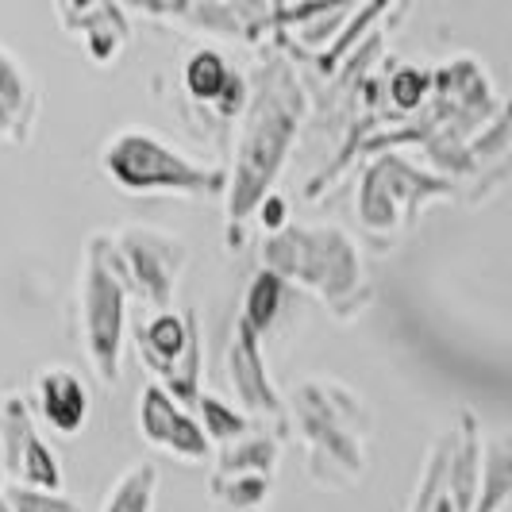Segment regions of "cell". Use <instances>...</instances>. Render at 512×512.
Masks as SVG:
<instances>
[{"mask_svg": "<svg viewBox=\"0 0 512 512\" xmlns=\"http://www.w3.org/2000/svg\"><path fill=\"white\" fill-rule=\"evenodd\" d=\"M228 382L231 393L239 401L243 416H270V420H285V401L282 393L270 382V370L262 359V335H255L243 320L235 324V335L228 343Z\"/></svg>", "mask_w": 512, "mask_h": 512, "instance_id": "30bf717a", "label": "cell"}, {"mask_svg": "<svg viewBox=\"0 0 512 512\" xmlns=\"http://www.w3.org/2000/svg\"><path fill=\"white\" fill-rule=\"evenodd\" d=\"M0 478H4V455H0Z\"/></svg>", "mask_w": 512, "mask_h": 512, "instance_id": "4316f807", "label": "cell"}, {"mask_svg": "<svg viewBox=\"0 0 512 512\" xmlns=\"http://www.w3.org/2000/svg\"><path fill=\"white\" fill-rule=\"evenodd\" d=\"M197 324V312H154L151 320H143L135 328V343H139V359L147 370L158 374V385L170 382V374L178 370V362L189 351V335Z\"/></svg>", "mask_w": 512, "mask_h": 512, "instance_id": "5bb4252c", "label": "cell"}, {"mask_svg": "<svg viewBox=\"0 0 512 512\" xmlns=\"http://www.w3.org/2000/svg\"><path fill=\"white\" fill-rule=\"evenodd\" d=\"M436 85V74L424 66H397V74L389 81V101L397 104V112H416L420 104L428 101Z\"/></svg>", "mask_w": 512, "mask_h": 512, "instance_id": "603a6c76", "label": "cell"}, {"mask_svg": "<svg viewBox=\"0 0 512 512\" xmlns=\"http://www.w3.org/2000/svg\"><path fill=\"white\" fill-rule=\"evenodd\" d=\"M216 470L220 474H270L274 478V470H278V443H274V436L251 432V436L231 443V447H220Z\"/></svg>", "mask_w": 512, "mask_h": 512, "instance_id": "44dd1931", "label": "cell"}, {"mask_svg": "<svg viewBox=\"0 0 512 512\" xmlns=\"http://www.w3.org/2000/svg\"><path fill=\"white\" fill-rule=\"evenodd\" d=\"M193 416H197V424L205 428V436L212 447H231V443L251 436V416H243L235 405L212 397V393H201V397H197Z\"/></svg>", "mask_w": 512, "mask_h": 512, "instance_id": "ffe728a7", "label": "cell"}, {"mask_svg": "<svg viewBox=\"0 0 512 512\" xmlns=\"http://www.w3.org/2000/svg\"><path fill=\"white\" fill-rule=\"evenodd\" d=\"M35 405L43 412L47 428L58 432V436H81L85 420H89V393L70 366H47L35 374Z\"/></svg>", "mask_w": 512, "mask_h": 512, "instance_id": "7c38bea8", "label": "cell"}, {"mask_svg": "<svg viewBox=\"0 0 512 512\" xmlns=\"http://www.w3.org/2000/svg\"><path fill=\"white\" fill-rule=\"evenodd\" d=\"M262 270L278 274L282 282H297L312 289L339 320H355L374 297L359 247L343 228L285 224L282 231H274L266 239Z\"/></svg>", "mask_w": 512, "mask_h": 512, "instance_id": "7a4b0ae2", "label": "cell"}, {"mask_svg": "<svg viewBox=\"0 0 512 512\" xmlns=\"http://www.w3.org/2000/svg\"><path fill=\"white\" fill-rule=\"evenodd\" d=\"M58 16L85 35V51L97 66H112L128 47V12L116 4H58Z\"/></svg>", "mask_w": 512, "mask_h": 512, "instance_id": "9a60e30c", "label": "cell"}, {"mask_svg": "<svg viewBox=\"0 0 512 512\" xmlns=\"http://www.w3.org/2000/svg\"><path fill=\"white\" fill-rule=\"evenodd\" d=\"M282 297H285L282 278H278V274H270V270H258L255 278H251V285H247V297H243V312H239V320H243L255 335H266L270 332V324L278 320Z\"/></svg>", "mask_w": 512, "mask_h": 512, "instance_id": "7402d4cb", "label": "cell"}, {"mask_svg": "<svg viewBox=\"0 0 512 512\" xmlns=\"http://www.w3.org/2000/svg\"><path fill=\"white\" fill-rule=\"evenodd\" d=\"M104 174L116 181V189L135 193V197H216L228 193L231 174L205 166L189 154H181L174 143L162 135L139 128L116 131L101 151Z\"/></svg>", "mask_w": 512, "mask_h": 512, "instance_id": "277c9868", "label": "cell"}, {"mask_svg": "<svg viewBox=\"0 0 512 512\" xmlns=\"http://www.w3.org/2000/svg\"><path fill=\"white\" fill-rule=\"evenodd\" d=\"M112 262L128 285V293L143 297L158 312H170L181 270L189 262V247L174 231L128 224V228L112 231Z\"/></svg>", "mask_w": 512, "mask_h": 512, "instance_id": "52a82bcc", "label": "cell"}, {"mask_svg": "<svg viewBox=\"0 0 512 512\" xmlns=\"http://www.w3.org/2000/svg\"><path fill=\"white\" fill-rule=\"evenodd\" d=\"M139 436L170 451L181 462L212 459V443H208L205 428L197 424L193 409L178 405L158 382H147L139 393Z\"/></svg>", "mask_w": 512, "mask_h": 512, "instance_id": "9c48e42d", "label": "cell"}, {"mask_svg": "<svg viewBox=\"0 0 512 512\" xmlns=\"http://www.w3.org/2000/svg\"><path fill=\"white\" fill-rule=\"evenodd\" d=\"M12 512H81L77 501H70L66 493H47V489H27V486H12L4 489Z\"/></svg>", "mask_w": 512, "mask_h": 512, "instance_id": "cb8c5ba5", "label": "cell"}, {"mask_svg": "<svg viewBox=\"0 0 512 512\" xmlns=\"http://www.w3.org/2000/svg\"><path fill=\"white\" fill-rule=\"evenodd\" d=\"M428 197H455V181L436 178L428 170H416L401 154H382L359 185V220L374 239H389L401 216L416 220L420 205Z\"/></svg>", "mask_w": 512, "mask_h": 512, "instance_id": "8992f818", "label": "cell"}, {"mask_svg": "<svg viewBox=\"0 0 512 512\" xmlns=\"http://www.w3.org/2000/svg\"><path fill=\"white\" fill-rule=\"evenodd\" d=\"M289 409L312 451L308 474L328 486L359 482L366 470V436H370V412L362 409L359 397L343 382L316 378L293 389Z\"/></svg>", "mask_w": 512, "mask_h": 512, "instance_id": "3957f363", "label": "cell"}, {"mask_svg": "<svg viewBox=\"0 0 512 512\" xmlns=\"http://www.w3.org/2000/svg\"><path fill=\"white\" fill-rule=\"evenodd\" d=\"M0 455H4V474H12L16 486L47 489V493H62L66 486L62 462L51 451V443L39 436L20 393H8L0 401Z\"/></svg>", "mask_w": 512, "mask_h": 512, "instance_id": "ba28073f", "label": "cell"}, {"mask_svg": "<svg viewBox=\"0 0 512 512\" xmlns=\"http://www.w3.org/2000/svg\"><path fill=\"white\" fill-rule=\"evenodd\" d=\"M478 489H482V432H478V416L462 409L459 420H455V447H451V466H447V493H443L439 505L447 512H474Z\"/></svg>", "mask_w": 512, "mask_h": 512, "instance_id": "4fadbf2b", "label": "cell"}, {"mask_svg": "<svg viewBox=\"0 0 512 512\" xmlns=\"http://www.w3.org/2000/svg\"><path fill=\"white\" fill-rule=\"evenodd\" d=\"M181 77H185L189 97L208 104L216 116H224V120L243 116L247 97H251V85H247V77L239 74L216 47H197V51L185 58Z\"/></svg>", "mask_w": 512, "mask_h": 512, "instance_id": "8fae6325", "label": "cell"}, {"mask_svg": "<svg viewBox=\"0 0 512 512\" xmlns=\"http://www.w3.org/2000/svg\"><path fill=\"white\" fill-rule=\"evenodd\" d=\"M0 512H12V505H8V497H4V489H0Z\"/></svg>", "mask_w": 512, "mask_h": 512, "instance_id": "484cf974", "label": "cell"}, {"mask_svg": "<svg viewBox=\"0 0 512 512\" xmlns=\"http://www.w3.org/2000/svg\"><path fill=\"white\" fill-rule=\"evenodd\" d=\"M39 116L35 77L20 66V58L0 47V143H27Z\"/></svg>", "mask_w": 512, "mask_h": 512, "instance_id": "2e32d148", "label": "cell"}, {"mask_svg": "<svg viewBox=\"0 0 512 512\" xmlns=\"http://www.w3.org/2000/svg\"><path fill=\"white\" fill-rule=\"evenodd\" d=\"M305 85L285 58H266L251 74V97L243 108V131L235 151V174L228 181V239L239 243V224L255 216L285 170L301 124H305Z\"/></svg>", "mask_w": 512, "mask_h": 512, "instance_id": "6da1fadb", "label": "cell"}, {"mask_svg": "<svg viewBox=\"0 0 512 512\" xmlns=\"http://www.w3.org/2000/svg\"><path fill=\"white\" fill-rule=\"evenodd\" d=\"M270 474H212L208 493L216 497V505L224 512H262L270 497Z\"/></svg>", "mask_w": 512, "mask_h": 512, "instance_id": "d6986e66", "label": "cell"}, {"mask_svg": "<svg viewBox=\"0 0 512 512\" xmlns=\"http://www.w3.org/2000/svg\"><path fill=\"white\" fill-rule=\"evenodd\" d=\"M512 501V432L482 439V489L474 512H501Z\"/></svg>", "mask_w": 512, "mask_h": 512, "instance_id": "e0dca14e", "label": "cell"}, {"mask_svg": "<svg viewBox=\"0 0 512 512\" xmlns=\"http://www.w3.org/2000/svg\"><path fill=\"white\" fill-rule=\"evenodd\" d=\"M128 335V285L112 262V231H93L81 258V347L104 385L120 382Z\"/></svg>", "mask_w": 512, "mask_h": 512, "instance_id": "5b68a950", "label": "cell"}, {"mask_svg": "<svg viewBox=\"0 0 512 512\" xmlns=\"http://www.w3.org/2000/svg\"><path fill=\"white\" fill-rule=\"evenodd\" d=\"M154 489H158V466L135 462L112 482L101 512H154Z\"/></svg>", "mask_w": 512, "mask_h": 512, "instance_id": "ac0fdd59", "label": "cell"}, {"mask_svg": "<svg viewBox=\"0 0 512 512\" xmlns=\"http://www.w3.org/2000/svg\"><path fill=\"white\" fill-rule=\"evenodd\" d=\"M285 212H289V205H285V197L282 193H270L262 205H258V216H262V228L270 231H282L285 228Z\"/></svg>", "mask_w": 512, "mask_h": 512, "instance_id": "d4e9b609", "label": "cell"}]
</instances>
